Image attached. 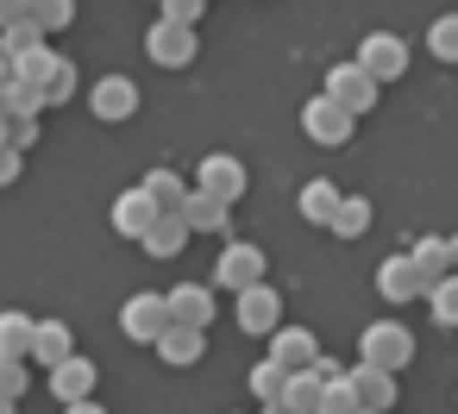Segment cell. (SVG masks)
<instances>
[{
  "mask_svg": "<svg viewBox=\"0 0 458 414\" xmlns=\"http://www.w3.org/2000/svg\"><path fill=\"white\" fill-rule=\"evenodd\" d=\"M145 51H151V63H164V70H182V63H195V51H201V38H195V26H176V20H157V26L145 32Z\"/></svg>",
  "mask_w": 458,
  "mask_h": 414,
  "instance_id": "3",
  "label": "cell"
},
{
  "mask_svg": "<svg viewBox=\"0 0 458 414\" xmlns=\"http://www.w3.org/2000/svg\"><path fill=\"white\" fill-rule=\"evenodd\" d=\"M358 70L383 89V82H395V76L408 70V45H402L395 32H364V45H358Z\"/></svg>",
  "mask_w": 458,
  "mask_h": 414,
  "instance_id": "2",
  "label": "cell"
},
{
  "mask_svg": "<svg viewBox=\"0 0 458 414\" xmlns=\"http://www.w3.org/2000/svg\"><path fill=\"white\" fill-rule=\"evenodd\" d=\"M120 326H126V339L157 345V339L170 333V308H164V295H132V301L120 308Z\"/></svg>",
  "mask_w": 458,
  "mask_h": 414,
  "instance_id": "7",
  "label": "cell"
},
{
  "mask_svg": "<svg viewBox=\"0 0 458 414\" xmlns=\"http://www.w3.org/2000/svg\"><path fill=\"white\" fill-rule=\"evenodd\" d=\"M139 245H145L151 258H176V251L189 245V220H182V214H157V226H151Z\"/></svg>",
  "mask_w": 458,
  "mask_h": 414,
  "instance_id": "20",
  "label": "cell"
},
{
  "mask_svg": "<svg viewBox=\"0 0 458 414\" xmlns=\"http://www.w3.org/2000/svg\"><path fill=\"white\" fill-rule=\"evenodd\" d=\"M70 414H101V408H95V401H76V408H70Z\"/></svg>",
  "mask_w": 458,
  "mask_h": 414,
  "instance_id": "38",
  "label": "cell"
},
{
  "mask_svg": "<svg viewBox=\"0 0 458 414\" xmlns=\"http://www.w3.org/2000/svg\"><path fill=\"white\" fill-rule=\"evenodd\" d=\"M13 176H20V151H13V145H7V151H0V189H7V182H13Z\"/></svg>",
  "mask_w": 458,
  "mask_h": 414,
  "instance_id": "36",
  "label": "cell"
},
{
  "mask_svg": "<svg viewBox=\"0 0 458 414\" xmlns=\"http://www.w3.org/2000/svg\"><path fill=\"white\" fill-rule=\"evenodd\" d=\"M32 358H38L45 370H57L64 358H76V345H70V326H64V320H38V333H32Z\"/></svg>",
  "mask_w": 458,
  "mask_h": 414,
  "instance_id": "17",
  "label": "cell"
},
{
  "mask_svg": "<svg viewBox=\"0 0 458 414\" xmlns=\"http://www.w3.org/2000/svg\"><path fill=\"white\" fill-rule=\"evenodd\" d=\"M283 326V295L270 289V283H258V289H245L239 295V333H276Z\"/></svg>",
  "mask_w": 458,
  "mask_h": 414,
  "instance_id": "9",
  "label": "cell"
},
{
  "mask_svg": "<svg viewBox=\"0 0 458 414\" xmlns=\"http://www.w3.org/2000/svg\"><path fill=\"white\" fill-rule=\"evenodd\" d=\"M0 395H26V358H0Z\"/></svg>",
  "mask_w": 458,
  "mask_h": 414,
  "instance_id": "32",
  "label": "cell"
},
{
  "mask_svg": "<svg viewBox=\"0 0 458 414\" xmlns=\"http://www.w3.org/2000/svg\"><path fill=\"white\" fill-rule=\"evenodd\" d=\"M251 389H258V395H264V401L276 408V401H283V389H289V370H283L276 358H264V364L251 370Z\"/></svg>",
  "mask_w": 458,
  "mask_h": 414,
  "instance_id": "29",
  "label": "cell"
},
{
  "mask_svg": "<svg viewBox=\"0 0 458 414\" xmlns=\"http://www.w3.org/2000/svg\"><path fill=\"white\" fill-rule=\"evenodd\" d=\"M358 414H364V408H358Z\"/></svg>",
  "mask_w": 458,
  "mask_h": 414,
  "instance_id": "40",
  "label": "cell"
},
{
  "mask_svg": "<svg viewBox=\"0 0 458 414\" xmlns=\"http://www.w3.org/2000/svg\"><path fill=\"white\" fill-rule=\"evenodd\" d=\"M352 126H358V114H345L339 101H327V95H314L308 107H301V132L314 139V145H345L352 139Z\"/></svg>",
  "mask_w": 458,
  "mask_h": 414,
  "instance_id": "4",
  "label": "cell"
},
{
  "mask_svg": "<svg viewBox=\"0 0 458 414\" xmlns=\"http://www.w3.org/2000/svg\"><path fill=\"white\" fill-rule=\"evenodd\" d=\"M182 220H189V232H226V201H214V195L189 189V201H182Z\"/></svg>",
  "mask_w": 458,
  "mask_h": 414,
  "instance_id": "22",
  "label": "cell"
},
{
  "mask_svg": "<svg viewBox=\"0 0 458 414\" xmlns=\"http://www.w3.org/2000/svg\"><path fill=\"white\" fill-rule=\"evenodd\" d=\"M270 358H276L283 370H308V364L320 358V345H314L308 326H276V333H270Z\"/></svg>",
  "mask_w": 458,
  "mask_h": 414,
  "instance_id": "14",
  "label": "cell"
},
{
  "mask_svg": "<svg viewBox=\"0 0 458 414\" xmlns=\"http://www.w3.org/2000/svg\"><path fill=\"white\" fill-rule=\"evenodd\" d=\"M427 51H433L439 63H458V13H439V20L427 26Z\"/></svg>",
  "mask_w": 458,
  "mask_h": 414,
  "instance_id": "27",
  "label": "cell"
},
{
  "mask_svg": "<svg viewBox=\"0 0 458 414\" xmlns=\"http://www.w3.org/2000/svg\"><path fill=\"white\" fill-rule=\"evenodd\" d=\"M377 95H383V89H377L358 63H339V70L327 76V101H339L345 114H370V107H377Z\"/></svg>",
  "mask_w": 458,
  "mask_h": 414,
  "instance_id": "8",
  "label": "cell"
},
{
  "mask_svg": "<svg viewBox=\"0 0 458 414\" xmlns=\"http://www.w3.org/2000/svg\"><path fill=\"white\" fill-rule=\"evenodd\" d=\"M0 414H13V395H0Z\"/></svg>",
  "mask_w": 458,
  "mask_h": 414,
  "instance_id": "39",
  "label": "cell"
},
{
  "mask_svg": "<svg viewBox=\"0 0 458 414\" xmlns=\"http://www.w3.org/2000/svg\"><path fill=\"white\" fill-rule=\"evenodd\" d=\"M164 308H170V326H189V333H208V326H214V289H208V283L170 289Z\"/></svg>",
  "mask_w": 458,
  "mask_h": 414,
  "instance_id": "6",
  "label": "cell"
},
{
  "mask_svg": "<svg viewBox=\"0 0 458 414\" xmlns=\"http://www.w3.org/2000/svg\"><path fill=\"white\" fill-rule=\"evenodd\" d=\"M320 376L314 370H289V389H283V401H276V414H320Z\"/></svg>",
  "mask_w": 458,
  "mask_h": 414,
  "instance_id": "18",
  "label": "cell"
},
{
  "mask_svg": "<svg viewBox=\"0 0 458 414\" xmlns=\"http://www.w3.org/2000/svg\"><path fill=\"white\" fill-rule=\"evenodd\" d=\"M414 358V333L408 326H395V320H377V326H364L358 333V364H370V370H402Z\"/></svg>",
  "mask_w": 458,
  "mask_h": 414,
  "instance_id": "1",
  "label": "cell"
},
{
  "mask_svg": "<svg viewBox=\"0 0 458 414\" xmlns=\"http://www.w3.org/2000/svg\"><path fill=\"white\" fill-rule=\"evenodd\" d=\"M157 226V201L145 195V189H126L120 201H114V232H126V239H145Z\"/></svg>",
  "mask_w": 458,
  "mask_h": 414,
  "instance_id": "13",
  "label": "cell"
},
{
  "mask_svg": "<svg viewBox=\"0 0 458 414\" xmlns=\"http://www.w3.org/2000/svg\"><path fill=\"white\" fill-rule=\"evenodd\" d=\"M408 258H414V270H420V283H427V289L452 276V258H445V239H439V232H433V239H420Z\"/></svg>",
  "mask_w": 458,
  "mask_h": 414,
  "instance_id": "23",
  "label": "cell"
},
{
  "mask_svg": "<svg viewBox=\"0 0 458 414\" xmlns=\"http://www.w3.org/2000/svg\"><path fill=\"white\" fill-rule=\"evenodd\" d=\"M32 333H38L32 314H0V358H32Z\"/></svg>",
  "mask_w": 458,
  "mask_h": 414,
  "instance_id": "24",
  "label": "cell"
},
{
  "mask_svg": "<svg viewBox=\"0 0 458 414\" xmlns=\"http://www.w3.org/2000/svg\"><path fill=\"white\" fill-rule=\"evenodd\" d=\"M195 189H201V195H214V201H226V207H233V201H239V195H245V164H239V157H226V151H220V157H208V164H201V176H195Z\"/></svg>",
  "mask_w": 458,
  "mask_h": 414,
  "instance_id": "10",
  "label": "cell"
},
{
  "mask_svg": "<svg viewBox=\"0 0 458 414\" xmlns=\"http://www.w3.org/2000/svg\"><path fill=\"white\" fill-rule=\"evenodd\" d=\"M320 414H358V389H352V376H339V383L320 389Z\"/></svg>",
  "mask_w": 458,
  "mask_h": 414,
  "instance_id": "31",
  "label": "cell"
},
{
  "mask_svg": "<svg viewBox=\"0 0 458 414\" xmlns=\"http://www.w3.org/2000/svg\"><path fill=\"white\" fill-rule=\"evenodd\" d=\"M89 389H95V364H89V358H64V364L51 370V395H57L64 408L89 401Z\"/></svg>",
  "mask_w": 458,
  "mask_h": 414,
  "instance_id": "15",
  "label": "cell"
},
{
  "mask_svg": "<svg viewBox=\"0 0 458 414\" xmlns=\"http://www.w3.org/2000/svg\"><path fill=\"white\" fill-rule=\"evenodd\" d=\"M445 258H452V276H458V239H445Z\"/></svg>",
  "mask_w": 458,
  "mask_h": 414,
  "instance_id": "37",
  "label": "cell"
},
{
  "mask_svg": "<svg viewBox=\"0 0 458 414\" xmlns=\"http://www.w3.org/2000/svg\"><path fill=\"white\" fill-rule=\"evenodd\" d=\"M26 20H32L38 32H57V26H70V20H76V0H32Z\"/></svg>",
  "mask_w": 458,
  "mask_h": 414,
  "instance_id": "28",
  "label": "cell"
},
{
  "mask_svg": "<svg viewBox=\"0 0 458 414\" xmlns=\"http://www.w3.org/2000/svg\"><path fill=\"white\" fill-rule=\"evenodd\" d=\"M339 182H327V176H314L308 189H301V220H314V226H333V214H339Z\"/></svg>",
  "mask_w": 458,
  "mask_h": 414,
  "instance_id": "19",
  "label": "cell"
},
{
  "mask_svg": "<svg viewBox=\"0 0 458 414\" xmlns=\"http://www.w3.org/2000/svg\"><path fill=\"white\" fill-rule=\"evenodd\" d=\"M377 295H383V301H414V295H427L414 258H383V264H377Z\"/></svg>",
  "mask_w": 458,
  "mask_h": 414,
  "instance_id": "12",
  "label": "cell"
},
{
  "mask_svg": "<svg viewBox=\"0 0 458 414\" xmlns=\"http://www.w3.org/2000/svg\"><path fill=\"white\" fill-rule=\"evenodd\" d=\"M26 7H32V0H0V26H20Z\"/></svg>",
  "mask_w": 458,
  "mask_h": 414,
  "instance_id": "35",
  "label": "cell"
},
{
  "mask_svg": "<svg viewBox=\"0 0 458 414\" xmlns=\"http://www.w3.org/2000/svg\"><path fill=\"white\" fill-rule=\"evenodd\" d=\"M151 201H157V214H182V201H189V182L176 176V170H151L145 182H139Z\"/></svg>",
  "mask_w": 458,
  "mask_h": 414,
  "instance_id": "21",
  "label": "cell"
},
{
  "mask_svg": "<svg viewBox=\"0 0 458 414\" xmlns=\"http://www.w3.org/2000/svg\"><path fill=\"white\" fill-rule=\"evenodd\" d=\"M333 232H339V239H364V232H370V201H364V195H345L339 214H333Z\"/></svg>",
  "mask_w": 458,
  "mask_h": 414,
  "instance_id": "26",
  "label": "cell"
},
{
  "mask_svg": "<svg viewBox=\"0 0 458 414\" xmlns=\"http://www.w3.org/2000/svg\"><path fill=\"white\" fill-rule=\"evenodd\" d=\"M89 107H95L101 120H132V114H139V82H126V76H101L95 95H89Z\"/></svg>",
  "mask_w": 458,
  "mask_h": 414,
  "instance_id": "11",
  "label": "cell"
},
{
  "mask_svg": "<svg viewBox=\"0 0 458 414\" xmlns=\"http://www.w3.org/2000/svg\"><path fill=\"white\" fill-rule=\"evenodd\" d=\"M427 308H433V320H439V326H458V276L433 283V289H427Z\"/></svg>",
  "mask_w": 458,
  "mask_h": 414,
  "instance_id": "30",
  "label": "cell"
},
{
  "mask_svg": "<svg viewBox=\"0 0 458 414\" xmlns=\"http://www.w3.org/2000/svg\"><path fill=\"white\" fill-rule=\"evenodd\" d=\"M70 89H76V70L57 57V70H51V82H45V107H51V101H70Z\"/></svg>",
  "mask_w": 458,
  "mask_h": 414,
  "instance_id": "33",
  "label": "cell"
},
{
  "mask_svg": "<svg viewBox=\"0 0 458 414\" xmlns=\"http://www.w3.org/2000/svg\"><path fill=\"white\" fill-rule=\"evenodd\" d=\"M214 283L233 289V295L258 289V283H264V251H258V245H226L220 264H214Z\"/></svg>",
  "mask_w": 458,
  "mask_h": 414,
  "instance_id": "5",
  "label": "cell"
},
{
  "mask_svg": "<svg viewBox=\"0 0 458 414\" xmlns=\"http://www.w3.org/2000/svg\"><path fill=\"white\" fill-rule=\"evenodd\" d=\"M157 351H164V364H195V358L208 351V333H189V326H170V333L157 339Z\"/></svg>",
  "mask_w": 458,
  "mask_h": 414,
  "instance_id": "25",
  "label": "cell"
},
{
  "mask_svg": "<svg viewBox=\"0 0 458 414\" xmlns=\"http://www.w3.org/2000/svg\"><path fill=\"white\" fill-rule=\"evenodd\" d=\"M270 414H276V408H270Z\"/></svg>",
  "mask_w": 458,
  "mask_h": 414,
  "instance_id": "41",
  "label": "cell"
},
{
  "mask_svg": "<svg viewBox=\"0 0 458 414\" xmlns=\"http://www.w3.org/2000/svg\"><path fill=\"white\" fill-rule=\"evenodd\" d=\"M201 7H208V0H164V20H176V26H195V20H201Z\"/></svg>",
  "mask_w": 458,
  "mask_h": 414,
  "instance_id": "34",
  "label": "cell"
},
{
  "mask_svg": "<svg viewBox=\"0 0 458 414\" xmlns=\"http://www.w3.org/2000/svg\"><path fill=\"white\" fill-rule=\"evenodd\" d=\"M345 376H352V389H358V408H364V414H389V401H395V376H389V370L358 364V370H345Z\"/></svg>",
  "mask_w": 458,
  "mask_h": 414,
  "instance_id": "16",
  "label": "cell"
}]
</instances>
